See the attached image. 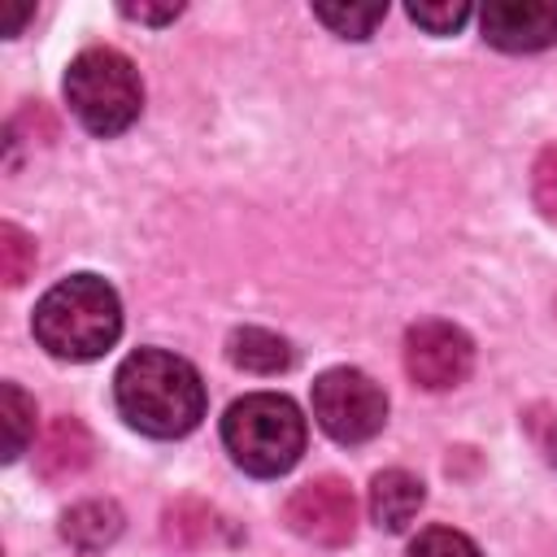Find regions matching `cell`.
Instances as JSON below:
<instances>
[{
	"instance_id": "6da1fadb",
	"label": "cell",
	"mask_w": 557,
	"mask_h": 557,
	"mask_svg": "<svg viewBox=\"0 0 557 557\" xmlns=\"http://www.w3.org/2000/svg\"><path fill=\"white\" fill-rule=\"evenodd\" d=\"M113 400L117 413L152 440H178L205 418V383L196 366L165 348L131 352L113 374Z\"/></svg>"
},
{
	"instance_id": "9a60e30c",
	"label": "cell",
	"mask_w": 557,
	"mask_h": 557,
	"mask_svg": "<svg viewBox=\"0 0 557 557\" xmlns=\"http://www.w3.org/2000/svg\"><path fill=\"white\" fill-rule=\"evenodd\" d=\"M30 270H35V239L22 226L4 222L0 226V274H4V283L22 287L30 278Z\"/></svg>"
},
{
	"instance_id": "5bb4252c",
	"label": "cell",
	"mask_w": 557,
	"mask_h": 557,
	"mask_svg": "<svg viewBox=\"0 0 557 557\" xmlns=\"http://www.w3.org/2000/svg\"><path fill=\"white\" fill-rule=\"evenodd\" d=\"M30 435H35V400L17 383H4V461H17Z\"/></svg>"
},
{
	"instance_id": "7a4b0ae2",
	"label": "cell",
	"mask_w": 557,
	"mask_h": 557,
	"mask_svg": "<svg viewBox=\"0 0 557 557\" xmlns=\"http://www.w3.org/2000/svg\"><path fill=\"white\" fill-rule=\"evenodd\" d=\"M122 335L117 292L96 274H70L35 305V339L61 361H96Z\"/></svg>"
},
{
	"instance_id": "e0dca14e",
	"label": "cell",
	"mask_w": 557,
	"mask_h": 557,
	"mask_svg": "<svg viewBox=\"0 0 557 557\" xmlns=\"http://www.w3.org/2000/svg\"><path fill=\"white\" fill-rule=\"evenodd\" d=\"M409 17H413L422 30H431V35H453V30H461V26L470 22V4H461V0H444V4H409Z\"/></svg>"
},
{
	"instance_id": "8fae6325",
	"label": "cell",
	"mask_w": 557,
	"mask_h": 557,
	"mask_svg": "<svg viewBox=\"0 0 557 557\" xmlns=\"http://www.w3.org/2000/svg\"><path fill=\"white\" fill-rule=\"evenodd\" d=\"M61 535L78 553H100L122 535V509L113 500H83L61 518Z\"/></svg>"
},
{
	"instance_id": "9c48e42d",
	"label": "cell",
	"mask_w": 557,
	"mask_h": 557,
	"mask_svg": "<svg viewBox=\"0 0 557 557\" xmlns=\"http://www.w3.org/2000/svg\"><path fill=\"white\" fill-rule=\"evenodd\" d=\"M422 500H426V487L409 470H383L370 483V518L383 531H405L418 518Z\"/></svg>"
},
{
	"instance_id": "30bf717a",
	"label": "cell",
	"mask_w": 557,
	"mask_h": 557,
	"mask_svg": "<svg viewBox=\"0 0 557 557\" xmlns=\"http://www.w3.org/2000/svg\"><path fill=\"white\" fill-rule=\"evenodd\" d=\"M39 474L48 483H61L70 474H78L87 461H91V435L78 418H57L48 431H44V444H39Z\"/></svg>"
},
{
	"instance_id": "8992f818",
	"label": "cell",
	"mask_w": 557,
	"mask_h": 557,
	"mask_svg": "<svg viewBox=\"0 0 557 557\" xmlns=\"http://www.w3.org/2000/svg\"><path fill=\"white\" fill-rule=\"evenodd\" d=\"M470 366H474V344L461 326L426 318V322H413L405 331V370L418 387L448 392V387L466 383Z\"/></svg>"
},
{
	"instance_id": "4fadbf2b",
	"label": "cell",
	"mask_w": 557,
	"mask_h": 557,
	"mask_svg": "<svg viewBox=\"0 0 557 557\" xmlns=\"http://www.w3.org/2000/svg\"><path fill=\"white\" fill-rule=\"evenodd\" d=\"M313 17L339 39H366L387 17V4H313Z\"/></svg>"
},
{
	"instance_id": "7c38bea8",
	"label": "cell",
	"mask_w": 557,
	"mask_h": 557,
	"mask_svg": "<svg viewBox=\"0 0 557 557\" xmlns=\"http://www.w3.org/2000/svg\"><path fill=\"white\" fill-rule=\"evenodd\" d=\"M226 357L239 366V370H252V374H278L292 366V344L274 331H261V326H244L226 339Z\"/></svg>"
},
{
	"instance_id": "d6986e66",
	"label": "cell",
	"mask_w": 557,
	"mask_h": 557,
	"mask_svg": "<svg viewBox=\"0 0 557 557\" xmlns=\"http://www.w3.org/2000/svg\"><path fill=\"white\" fill-rule=\"evenodd\" d=\"M122 13L135 22H174L183 13V4H122Z\"/></svg>"
},
{
	"instance_id": "ac0fdd59",
	"label": "cell",
	"mask_w": 557,
	"mask_h": 557,
	"mask_svg": "<svg viewBox=\"0 0 557 557\" xmlns=\"http://www.w3.org/2000/svg\"><path fill=\"white\" fill-rule=\"evenodd\" d=\"M531 191H535V205L548 218H557V144L540 152V161L531 170Z\"/></svg>"
},
{
	"instance_id": "3957f363",
	"label": "cell",
	"mask_w": 557,
	"mask_h": 557,
	"mask_svg": "<svg viewBox=\"0 0 557 557\" xmlns=\"http://www.w3.org/2000/svg\"><path fill=\"white\" fill-rule=\"evenodd\" d=\"M222 444L231 461L257 479L287 474L305 453V418L278 392H252L222 418Z\"/></svg>"
},
{
	"instance_id": "52a82bcc",
	"label": "cell",
	"mask_w": 557,
	"mask_h": 557,
	"mask_svg": "<svg viewBox=\"0 0 557 557\" xmlns=\"http://www.w3.org/2000/svg\"><path fill=\"white\" fill-rule=\"evenodd\" d=\"M287 527L300 540L322 544V548L348 544L352 531H357V496H352V487L344 479H335V474L309 479L287 500Z\"/></svg>"
},
{
	"instance_id": "5b68a950",
	"label": "cell",
	"mask_w": 557,
	"mask_h": 557,
	"mask_svg": "<svg viewBox=\"0 0 557 557\" xmlns=\"http://www.w3.org/2000/svg\"><path fill=\"white\" fill-rule=\"evenodd\" d=\"M313 418L331 440L366 444L387 422V396L370 374L352 366H335L313 383Z\"/></svg>"
},
{
	"instance_id": "ffe728a7",
	"label": "cell",
	"mask_w": 557,
	"mask_h": 557,
	"mask_svg": "<svg viewBox=\"0 0 557 557\" xmlns=\"http://www.w3.org/2000/svg\"><path fill=\"white\" fill-rule=\"evenodd\" d=\"M30 13H35L30 4H22V9H9V22H4V35H17V30H22V22H26Z\"/></svg>"
},
{
	"instance_id": "ba28073f",
	"label": "cell",
	"mask_w": 557,
	"mask_h": 557,
	"mask_svg": "<svg viewBox=\"0 0 557 557\" xmlns=\"http://www.w3.org/2000/svg\"><path fill=\"white\" fill-rule=\"evenodd\" d=\"M483 39L500 52H540L557 44V4L553 0H492L479 13Z\"/></svg>"
},
{
	"instance_id": "2e32d148",
	"label": "cell",
	"mask_w": 557,
	"mask_h": 557,
	"mask_svg": "<svg viewBox=\"0 0 557 557\" xmlns=\"http://www.w3.org/2000/svg\"><path fill=\"white\" fill-rule=\"evenodd\" d=\"M405 557H483V553H479V544H474L470 535H461V531H453V527H426V531L409 544Z\"/></svg>"
},
{
	"instance_id": "277c9868",
	"label": "cell",
	"mask_w": 557,
	"mask_h": 557,
	"mask_svg": "<svg viewBox=\"0 0 557 557\" xmlns=\"http://www.w3.org/2000/svg\"><path fill=\"white\" fill-rule=\"evenodd\" d=\"M65 100L91 135H122L144 109V83L117 48H87L65 70Z\"/></svg>"
}]
</instances>
